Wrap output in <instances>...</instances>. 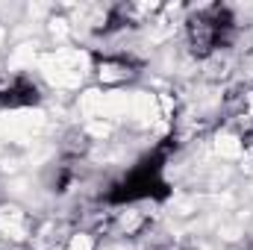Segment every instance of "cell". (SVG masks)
<instances>
[{
    "label": "cell",
    "instance_id": "6da1fadb",
    "mask_svg": "<svg viewBox=\"0 0 253 250\" xmlns=\"http://www.w3.org/2000/svg\"><path fill=\"white\" fill-rule=\"evenodd\" d=\"M171 147H177L174 138H165V144H159L138 165H132L121 180H115L109 186V191L103 194V203L106 206H129L138 200H165L171 194V186L165 183L162 171H165V159H168Z\"/></svg>",
    "mask_w": 253,
    "mask_h": 250
},
{
    "label": "cell",
    "instance_id": "5b68a950",
    "mask_svg": "<svg viewBox=\"0 0 253 250\" xmlns=\"http://www.w3.org/2000/svg\"><path fill=\"white\" fill-rule=\"evenodd\" d=\"M94 62H97V74L103 83H124V80L138 74V65L126 56H100L97 53Z\"/></svg>",
    "mask_w": 253,
    "mask_h": 250
},
{
    "label": "cell",
    "instance_id": "277c9868",
    "mask_svg": "<svg viewBox=\"0 0 253 250\" xmlns=\"http://www.w3.org/2000/svg\"><path fill=\"white\" fill-rule=\"evenodd\" d=\"M118 209H124V206H118ZM150 224H153V218H150L147 212L124 209V212H112V215H109V221L103 224V233L121 236V239H135V236H141Z\"/></svg>",
    "mask_w": 253,
    "mask_h": 250
},
{
    "label": "cell",
    "instance_id": "3957f363",
    "mask_svg": "<svg viewBox=\"0 0 253 250\" xmlns=\"http://www.w3.org/2000/svg\"><path fill=\"white\" fill-rule=\"evenodd\" d=\"M39 103H42V91L30 77H12L9 83L0 85L3 109H27V106H39Z\"/></svg>",
    "mask_w": 253,
    "mask_h": 250
},
{
    "label": "cell",
    "instance_id": "8992f818",
    "mask_svg": "<svg viewBox=\"0 0 253 250\" xmlns=\"http://www.w3.org/2000/svg\"><path fill=\"white\" fill-rule=\"evenodd\" d=\"M126 27H138V18H135V6L129 3H118L109 9L106 15V24L97 27V36H112V33H121Z\"/></svg>",
    "mask_w": 253,
    "mask_h": 250
},
{
    "label": "cell",
    "instance_id": "52a82bcc",
    "mask_svg": "<svg viewBox=\"0 0 253 250\" xmlns=\"http://www.w3.org/2000/svg\"><path fill=\"white\" fill-rule=\"evenodd\" d=\"M227 103H230L233 118H239L245 126H253V83H245L236 91H230Z\"/></svg>",
    "mask_w": 253,
    "mask_h": 250
},
{
    "label": "cell",
    "instance_id": "7a4b0ae2",
    "mask_svg": "<svg viewBox=\"0 0 253 250\" xmlns=\"http://www.w3.org/2000/svg\"><path fill=\"white\" fill-rule=\"evenodd\" d=\"M233 33H236V15L230 12V6H221V3L191 12L186 21L189 50L197 59H209L212 53L224 50L233 42Z\"/></svg>",
    "mask_w": 253,
    "mask_h": 250
}]
</instances>
